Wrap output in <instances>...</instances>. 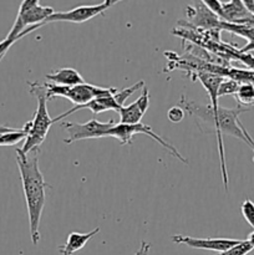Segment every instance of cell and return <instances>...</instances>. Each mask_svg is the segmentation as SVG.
Returning a JSON list of instances; mask_svg holds the SVG:
<instances>
[{"label":"cell","instance_id":"obj_1","mask_svg":"<svg viewBox=\"0 0 254 255\" xmlns=\"http://www.w3.org/2000/svg\"><path fill=\"white\" fill-rule=\"evenodd\" d=\"M182 109L191 116L197 117L202 121V124L207 125V128L204 129L206 132H212L217 134L218 139V152L219 159H221V171H222V179H223L224 191L228 192V172H227L226 166V154H224V144H223V134L236 137V138L242 139L247 143L246 136L243 133V129L241 127V121H239V115L247 112L251 109L246 107L237 106L234 109H226L221 107L214 110L212 109L211 105H201L197 102L191 101L186 99L184 96L179 100Z\"/></svg>","mask_w":254,"mask_h":255},{"label":"cell","instance_id":"obj_2","mask_svg":"<svg viewBox=\"0 0 254 255\" xmlns=\"http://www.w3.org/2000/svg\"><path fill=\"white\" fill-rule=\"evenodd\" d=\"M16 164L21 178L22 191L26 202L29 216L30 236L34 246L40 242V221L46 202L47 183L39 167V149L24 153L21 148L16 149Z\"/></svg>","mask_w":254,"mask_h":255},{"label":"cell","instance_id":"obj_3","mask_svg":"<svg viewBox=\"0 0 254 255\" xmlns=\"http://www.w3.org/2000/svg\"><path fill=\"white\" fill-rule=\"evenodd\" d=\"M27 85H29L30 95L36 97L37 109L35 111L32 121L29 122V133L25 139L24 146L21 147V151L24 153H29L34 149H39L42 142L46 138L47 133H49L50 127L54 125V120L50 117L49 111H47V99L44 84L37 81H27Z\"/></svg>","mask_w":254,"mask_h":255},{"label":"cell","instance_id":"obj_4","mask_svg":"<svg viewBox=\"0 0 254 255\" xmlns=\"http://www.w3.org/2000/svg\"><path fill=\"white\" fill-rule=\"evenodd\" d=\"M55 10L51 6H44L39 0H24L20 4L17 16L6 37L20 40L25 35L42 26V22L51 16Z\"/></svg>","mask_w":254,"mask_h":255},{"label":"cell","instance_id":"obj_5","mask_svg":"<svg viewBox=\"0 0 254 255\" xmlns=\"http://www.w3.org/2000/svg\"><path fill=\"white\" fill-rule=\"evenodd\" d=\"M138 133L148 134L151 138H153L154 141L158 142V143L161 144V146L163 147V148L166 149L171 156H173L174 158L181 161L182 163L188 164L187 159L179 153L178 149H177L176 147L172 146V144L168 143L166 139L162 138L159 134H157L156 132H153L152 127L148 126V125L143 124V122H139V124H136V125L116 124L115 125V127H112V128L110 129L109 133H107V137H114V138H116L117 141H120V143L124 146V144H131L132 137H133L134 134H138Z\"/></svg>","mask_w":254,"mask_h":255},{"label":"cell","instance_id":"obj_6","mask_svg":"<svg viewBox=\"0 0 254 255\" xmlns=\"http://www.w3.org/2000/svg\"><path fill=\"white\" fill-rule=\"evenodd\" d=\"M117 122L115 120H110L109 122H101L99 120H90L85 124H76V122L62 121L61 127L69 133V137L64 139L66 144H71L74 142L82 141L89 138H102L107 137L110 129L115 127Z\"/></svg>","mask_w":254,"mask_h":255},{"label":"cell","instance_id":"obj_7","mask_svg":"<svg viewBox=\"0 0 254 255\" xmlns=\"http://www.w3.org/2000/svg\"><path fill=\"white\" fill-rule=\"evenodd\" d=\"M116 0H105V1L100 2L96 5H81V6H76L74 9L69 10V11H55L51 16L47 17L42 25H46L49 22H60V21H67V22H75V24H82V22L89 21L92 17L97 16V15H104L107 9L116 4Z\"/></svg>","mask_w":254,"mask_h":255},{"label":"cell","instance_id":"obj_8","mask_svg":"<svg viewBox=\"0 0 254 255\" xmlns=\"http://www.w3.org/2000/svg\"><path fill=\"white\" fill-rule=\"evenodd\" d=\"M172 242L176 244H184L193 249H203V251H213L222 253L228 251L232 247L237 246L241 241L238 239L228 238H193V237H186L177 234L171 237Z\"/></svg>","mask_w":254,"mask_h":255},{"label":"cell","instance_id":"obj_9","mask_svg":"<svg viewBox=\"0 0 254 255\" xmlns=\"http://www.w3.org/2000/svg\"><path fill=\"white\" fill-rule=\"evenodd\" d=\"M186 11L189 26L202 30H221L222 20L206 6L204 1H194Z\"/></svg>","mask_w":254,"mask_h":255},{"label":"cell","instance_id":"obj_10","mask_svg":"<svg viewBox=\"0 0 254 255\" xmlns=\"http://www.w3.org/2000/svg\"><path fill=\"white\" fill-rule=\"evenodd\" d=\"M149 107V94L148 89L146 86L142 89V95L132 102L131 105L124 106L119 111L120 114V124L122 125H136L139 124L142 117L147 112Z\"/></svg>","mask_w":254,"mask_h":255},{"label":"cell","instance_id":"obj_11","mask_svg":"<svg viewBox=\"0 0 254 255\" xmlns=\"http://www.w3.org/2000/svg\"><path fill=\"white\" fill-rule=\"evenodd\" d=\"M224 77L218 76V75L211 74V72H193V77L192 80H198L204 87V90L208 94L209 99H211V107L217 110L219 107L218 105V90L219 85L223 81Z\"/></svg>","mask_w":254,"mask_h":255},{"label":"cell","instance_id":"obj_12","mask_svg":"<svg viewBox=\"0 0 254 255\" xmlns=\"http://www.w3.org/2000/svg\"><path fill=\"white\" fill-rule=\"evenodd\" d=\"M46 80H49L51 84L69 87L86 84L81 74L77 70L72 69V67H62V69L56 70V71L50 72V74L46 75Z\"/></svg>","mask_w":254,"mask_h":255},{"label":"cell","instance_id":"obj_13","mask_svg":"<svg viewBox=\"0 0 254 255\" xmlns=\"http://www.w3.org/2000/svg\"><path fill=\"white\" fill-rule=\"evenodd\" d=\"M100 232V228H95L94 231L89 232V233H77V232H71L66 239V243L64 246L59 247L60 255H72L76 252L81 251L87 242L90 239L94 238L97 233Z\"/></svg>","mask_w":254,"mask_h":255},{"label":"cell","instance_id":"obj_14","mask_svg":"<svg viewBox=\"0 0 254 255\" xmlns=\"http://www.w3.org/2000/svg\"><path fill=\"white\" fill-rule=\"evenodd\" d=\"M30 124L26 122L24 127L21 128H14L10 132H4L0 133V147H6V146H15L19 142L25 141L29 133Z\"/></svg>","mask_w":254,"mask_h":255},{"label":"cell","instance_id":"obj_15","mask_svg":"<svg viewBox=\"0 0 254 255\" xmlns=\"http://www.w3.org/2000/svg\"><path fill=\"white\" fill-rule=\"evenodd\" d=\"M238 105L246 109H251L254 106V85L252 84H239L237 94L234 95Z\"/></svg>","mask_w":254,"mask_h":255},{"label":"cell","instance_id":"obj_16","mask_svg":"<svg viewBox=\"0 0 254 255\" xmlns=\"http://www.w3.org/2000/svg\"><path fill=\"white\" fill-rule=\"evenodd\" d=\"M233 59L242 61L249 70V77H248V84L254 85V56L252 54H242L239 50L234 47L233 50Z\"/></svg>","mask_w":254,"mask_h":255},{"label":"cell","instance_id":"obj_17","mask_svg":"<svg viewBox=\"0 0 254 255\" xmlns=\"http://www.w3.org/2000/svg\"><path fill=\"white\" fill-rule=\"evenodd\" d=\"M254 249V244L252 243L249 239L247 241H241L237 246L232 247L228 251L222 252V253H217L216 255H247L251 253Z\"/></svg>","mask_w":254,"mask_h":255},{"label":"cell","instance_id":"obj_18","mask_svg":"<svg viewBox=\"0 0 254 255\" xmlns=\"http://www.w3.org/2000/svg\"><path fill=\"white\" fill-rule=\"evenodd\" d=\"M239 84L234 80L228 79V77H224L223 81L221 82L219 85V90H218V97L221 96H226V95H236L237 90H238Z\"/></svg>","mask_w":254,"mask_h":255},{"label":"cell","instance_id":"obj_19","mask_svg":"<svg viewBox=\"0 0 254 255\" xmlns=\"http://www.w3.org/2000/svg\"><path fill=\"white\" fill-rule=\"evenodd\" d=\"M241 212L247 223L253 228L254 232V202H252L251 199H246V201L242 203Z\"/></svg>","mask_w":254,"mask_h":255},{"label":"cell","instance_id":"obj_20","mask_svg":"<svg viewBox=\"0 0 254 255\" xmlns=\"http://www.w3.org/2000/svg\"><path fill=\"white\" fill-rule=\"evenodd\" d=\"M184 114H186V111H184L182 107L174 106L168 110V112H167V117H168L169 121L173 122V124H178V122H181L182 120L184 119Z\"/></svg>","mask_w":254,"mask_h":255},{"label":"cell","instance_id":"obj_21","mask_svg":"<svg viewBox=\"0 0 254 255\" xmlns=\"http://www.w3.org/2000/svg\"><path fill=\"white\" fill-rule=\"evenodd\" d=\"M15 42H16V40L9 39V37H5L2 41H0V60L6 55V52L9 51V49L15 44Z\"/></svg>","mask_w":254,"mask_h":255},{"label":"cell","instance_id":"obj_22","mask_svg":"<svg viewBox=\"0 0 254 255\" xmlns=\"http://www.w3.org/2000/svg\"><path fill=\"white\" fill-rule=\"evenodd\" d=\"M149 248H151V244L147 243V242L142 241L141 247H139L138 252H137L134 255H148L149 254Z\"/></svg>","mask_w":254,"mask_h":255},{"label":"cell","instance_id":"obj_23","mask_svg":"<svg viewBox=\"0 0 254 255\" xmlns=\"http://www.w3.org/2000/svg\"><path fill=\"white\" fill-rule=\"evenodd\" d=\"M241 127H242V129H243V133H244V136H246V139H247V144H249V146L252 147V149H253V152H254V139L252 138V136H251V134H249V132L247 131V129H246V127H244L243 125H242V122H241Z\"/></svg>","mask_w":254,"mask_h":255},{"label":"cell","instance_id":"obj_24","mask_svg":"<svg viewBox=\"0 0 254 255\" xmlns=\"http://www.w3.org/2000/svg\"><path fill=\"white\" fill-rule=\"evenodd\" d=\"M14 128L11 127H7V126H0V133H4V132H10L12 131Z\"/></svg>","mask_w":254,"mask_h":255}]
</instances>
